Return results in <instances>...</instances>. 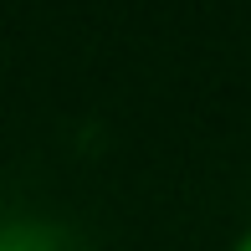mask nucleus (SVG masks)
Returning a JSON list of instances; mask_svg holds the SVG:
<instances>
[{
  "label": "nucleus",
  "mask_w": 251,
  "mask_h": 251,
  "mask_svg": "<svg viewBox=\"0 0 251 251\" xmlns=\"http://www.w3.org/2000/svg\"><path fill=\"white\" fill-rule=\"evenodd\" d=\"M0 251H87V246L47 215H5L0 221Z\"/></svg>",
  "instance_id": "f257e3e1"
},
{
  "label": "nucleus",
  "mask_w": 251,
  "mask_h": 251,
  "mask_svg": "<svg viewBox=\"0 0 251 251\" xmlns=\"http://www.w3.org/2000/svg\"><path fill=\"white\" fill-rule=\"evenodd\" d=\"M226 251H251V226H241V231L231 236V246H226Z\"/></svg>",
  "instance_id": "f03ea898"
}]
</instances>
